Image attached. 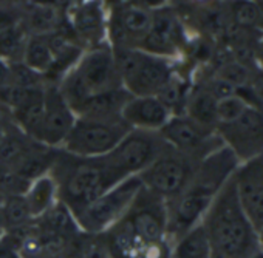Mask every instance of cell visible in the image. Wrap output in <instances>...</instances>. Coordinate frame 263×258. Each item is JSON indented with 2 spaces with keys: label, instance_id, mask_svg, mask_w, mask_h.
<instances>
[{
  "label": "cell",
  "instance_id": "277c9868",
  "mask_svg": "<svg viewBox=\"0 0 263 258\" xmlns=\"http://www.w3.org/2000/svg\"><path fill=\"white\" fill-rule=\"evenodd\" d=\"M167 147L160 133L132 128L113 150L98 160L108 172L125 180L146 170Z\"/></svg>",
  "mask_w": 263,
  "mask_h": 258
},
{
  "label": "cell",
  "instance_id": "74e56055",
  "mask_svg": "<svg viewBox=\"0 0 263 258\" xmlns=\"http://www.w3.org/2000/svg\"><path fill=\"white\" fill-rule=\"evenodd\" d=\"M4 230H5V226H4L2 216H0V238H2V235H4Z\"/></svg>",
  "mask_w": 263,
  "mask_h": 258
},
{
  "label": "cell",
  "instance_id": "484cf974",
  "mask_svg": "<svg viewBox=\"0 0 263 258\" xmlns=\"http://www.w3.org/2000/svg\"><path fill=\"white\" fill-rule=\"evenodd\" d=\"M22 62L41 73L42 76L47 73L53 62V53L50 50L48 41L45 34H30L24 48Z\"/></svg>",
  "mask_w": 263,
  "mask_h": 258
},
{
  "label": "cell",
  "instance_id": "8d00e7d4",
  "mask_svg": "<svg viewBox=\"0 0 263 258\" xmlns=\"http://www.w3.org/2000/svg\"><path fill=\"white\" fill-rule=\"evenodd\" d=\"M258 233V243H260V249H263V227L257 232Z\"/></svg>",
  "mask_w": 263,
  "mask_h": 258
},
{
  "label": "cell",
  "instance_id": "e0dca14e",
  "mask_svg": "<svg viewBox=\"0 0 263 258\" xmlns=\"http://www.w3.org/2000/svg\"><path fill=\"white\" fill-rule=\"evenodd\" d=\"M130 97L132 94L124 88L91 94L74 108V114L82 117H98V119L121 117V111Z\"/></svg>",
  "mask_w": 263,
  "mask_h": 258
},
{
  "label": "cell",
  "instance_id": "836d02e7",
  "mask_svg": "<svg viewBox=\"0 0 263 258\" xmlns=\"http://www.w3.org/2000/svg\"><path fill=\"white\" fill-rule=\"evenodd\" d=\"M0 258H21L19 252L8 246L2 238H0Z\"/></svg>",
  "mask_w": 263,
  "mask_h": 258
},
{
  "label": "cell",
  "instance_id": "9c48e42d",
  "mask_svg": "<svg viewBox=\"0 0 263 258\" xmlns=\"http://www.w3.org/2000/svg\"><path fill=\"white\" fill-rule=\"evenodd\" d=\"M158 133L169 147L198 161L224 146L215 130L197 124L186 114H172Z\"/></svg>",
  "mask_w": 263,
  "mask_h": 258
},
{
  "label": "cell",
  "instance_id": "cb8c5ba5",
  "mask_svg": "<svg viewBox=\"0 0 263 258\" xmlns=\"http://www.w3.org/2000/svg\"><path fill=\"white\" fill-rule=\"evenodd\" d=\"M56 181L53 176H41L34 180L25 193V200L30 209L31 216H42L51 206L56 196Z\"/></svg>",
  "mask_w": 263,
  "mask_h": 258
},
{
  "label": "cell",
  "instance_id": "ac0fdd59",
  "mask_svg": "<svg viewBox=\"0 0 263 258\" xmlns=\"http://www.w3.org/2000/svg\"><path fill=\"white\" fill-rule=\"evenodd\" d=\"M221 4L231 25L263 33V13L255 0H224Z\"/></svg>",
  "mask_w": 263,
  "mask_h": 258
},
{
  "label": "cell",
  "instance_id": "4dcf8cb0",
  "mask_svg": "<svg viewBox=\"0 0 263 258\" xmlns=\"http://www.w3.org/2000/svg\"><path fill=\"white\" fill-rule=\"evenodd\" d=\"M37 90H41V88H37ZM34 91L36 90L24 88V87H19V85L10 82L4 87H0V105H4L5 108L13 111L14 108L21 107Z\"/></svg>",
  "mask_w": 263,
  "mask_h": 258
},
{
  "label": "cell",
  "instance_id": "4fadbf2b",
  "mask_svg": "<svg viewBox=\"0 0 263 258\" xmlns=\"http://www.w3.org/2000/svg\"><path fill=\"white\" fill-rule=\"evenodd\" d=\"M234 181L243 210L258 232L263 227V150L238 164Z\"/></svg>",
  "mask_w": 263,
  "mask_h": 258
},
{
  "label": "cell",
  "instance_id": "7402d4cb",
  "mask_svg": "<svg viewBox=\"0 0 263 258\" xmlns=\"http://www.w3.org/2000/svg\"><path fill=\"white\" fill-rule=\"evenodd\" d=\"M27 138L30 136L25 133H16L13 130L5 132V136L0 141V175L16 172L27 152L33 147L28 144Z\"/></svg>",
  "mask_w": 263,
  "mask_h": 258
},
{
  "label": "cell",
  "instance_id": "d6986e66",
  "mask_svg": "<svg viewBox=\"0 0 263 258\" xmlns=\"http://www.w3.org/2000/svg\"><path fill=\"white\" fill-rule=\"evenodd\" d=\"M217 99L209 94L201 85L197 87L186 101V116L194 119L197 124L215 130L217 128Z\"/></svg>",
  "mask_w": 263,
  "mask_h": 258
},
{
  "label": "cell",
  "instance_id": "5b68a950",
  "mask_svg": "<svg viewBox=\"0 0 263 258\" xmlns=\"http://www.w3.org/2000/svg\"><path fill=\"white\" fill-rule=\"evenodd\" d=\"M132 130L122 117L98 119L76 116L70 133L62 143L64 150L76 158L107 155Z\"/></svg>",
  "mask_w": 263,
  "mask_h": 258
},
{
  "label": "cell",
  "instance_id": "3957f363",
  "mask_svg": "<svg viewBox=\"0 0 263 258\" xmlns=\"http://www.w3.org/2000/svg\"><path fill=\"white\" fill-rule=\"evenodd\" d=\"M122 88L132 96H157L175 74L169 59L137 48L113 50Z\"/></svg>",
  "mask_w": 263,
  "mask_h": 258
},
{
  "label": "cell",
  "instance_id": "2e32d148",
  "mask_svg": "<svg viewBox=\"0 0 263 258\" xmlns=\"http://www.w3.org/2000/svg\"><path fill=\"white\" fill-rule=\"evenodd\" d=\"M64 16L50 0H31L21 13V24L28 34H50L64 27Z\"/></svg>",
  "mask_w": 263,
  "mask_h": 258
},
{
  "label": "cell",
  "instance_id": "5bb4252c",
  "mask_svg": "<svg viewBox=\"0 0 263 258\" xmlns=\"http://www.w3.org/2000/svg\"><path fill=\"white\" fill-rule=\"evenodd\" d=\"M107 21L104 0H79L68 11V28L85 50L104 45Z\"/></svg>",
  "mask_w": 263,
  "mask_h": 258
},
{
  "label": "cell",
  "instance_id": "d590c367",
  "mask_svg": "<svg viewBox=\"0 0 263 258\" xmlns=\"http://www.w3.org/2000/svg\"><path fill=\"white\" fill-rule=\"evenodd\" d=\"M255 65H257V68H260L263 71V34L258 39L257 47H255Z\"/></svg>",
  "mask_w": 263,
  "mask_h": 258
},
{
  "label": "cell",
  "instance_id": "52a82bcc",
  "mask_svg": "<svg viewBox=\"0 0 263 258\" xmlns=\"http://www.w3.org/2000/svg\"><path fill=\"white\" fill-rule=\"evenodd\" d=\"M141 189L143 181L140 175H132L122 180L74 215L78 226H81L88 233L105 230L107 227L113 226L127 209H130Z\"/></svg>",
  "mask_w": 263,
  "mask_h": 258
},
{
  "label": "cell",
  "instance_id": "9a60e30c",
  "mask_svg": "<svg viewBox=\"0 0 263 258\" xmlns=\"http://www.w3.org/2000/svg\"><path fill=\"white\" fill-rule=\"evenodd\" d=\"M172 113L157 96H132L122 111V121L137 130H160L169 121Z\"/></svg>",
  "mask_w": 263,
  "mask_h": 258
},
{
  "label": "cell",
  "instance_id": "ba28073f",
  "mask_svg": "<svg viewBox=\"0 0 263 258\" xmlns=\"http://www.w3.org/2000/svg\"><path fill=\"white\" fill-rule=\"evenodd\" d=\"M200 161L167 147L146 170L140 173V178L147 190L163 200H172L189 186Z\"/></svg>",
  "mask_w": 263,
  "mask_h": 258
},
{
  "label": "cell",
  "instance_id": "8fae6325",
  "mask_svg": "<svg viewBox=\"0 0 263 258\" xmlns=\"http://www.w3.org/2000/svg\"><path fill=\"white\" fill-rule=\"evenodd\" d=\"M215 132L237 160L245 163L263 150V108L248 107L237 119L218 124Z\"/></svg>",
  "mask_w": 263,
  "mask_h": 258
},
{
  "label": "cell",
  "instance_id": "1f68e13d",
  "mask_svg": "<svg viewBox=\"0 0 263 258\" xmlns=\"http://www.w3.org/2000/svg\"><path fill=\"white\" fill-rule=\"evenodd\" d=\"M33 181L21 176L16 172H8L0 175V192L4 196H14V195H25L30 189Z\"/></svg>",
  "mask_w": 263,
  "mask_h": 258
},
{
  "label": "cell",
  "instance_id": "d6a6232c",
  "mask_svg": "<svg viewBox=\"0 0 263 258\" xmlns=\"http://www.w3.org/2000/svg\"><path fill=\"white\" fill-rule=\"evenodd\" d=\"M79 258H110L107 246L99 238H82L78 241V250L74 252Z\"/></svg>",
  "mask_w": 263,
  "mask_h": 258
},
{
  "label": "cell",
  "instance_id": "f35d334b",
  "mask_svg": "<svg viewBox=\"0 0 263 258\" xmlns=\"http://www.w3.org/2000/svg\"><path fill=\"white\" fill-rule=\"evenodd\" d=\"M252 258H263V249H260V250H258Z\"/></svg>",
  "mask_w": 263,
  "mask_h": 258
},
{
  "label": "cell",
  "instance_id": "83f0119b",
  "mask_svg": "<svg viewBox=\"0 0 263 258\" xmlns=\"http://www.w3.org/2000/svg\"><path fill=\"white\" fill-rule=\"evenodd\" d=\"M0 216H2L5 229H13L30 223L33 216L30 213L25 195L5 196L2 204H0Z\"/></svg>",
  "mask_w": 263,
  "mask_h": 258
},
{
  "label": "cell",
  "instance_id": "d4e9b609",
  "mask_svg": "<svg viewBox=\"0 0 263 258\" xmlns=\"http://www.w3.org/2000/svg\"><path fill=\"white\" fill-rule=\"evenodd\" d=\"M41 146H39V149L31 147L27 152V155L17 166L16 173H19L21 176H24L30 181H34L41 176H45L53 169L56 155L51 150H47Z\"/></svg>",
  "mask_w": 263,
  "mask_h": 258
},
{
  "label": "cell",
  "instance_id": "6da1fadb",
  "mask_svg": "<svg viewBox=\"0 0 263 258\" xmlns=\"http://www.w3.org/2000/svg\"><path fill=\"white\" fill-rule=\"evenodd\" d=\"M201 224L209 238L211 258H252L260 250L258 233L238 200L234 175L211 201Z\"/></svg>",
  "mask_w": 263,
  "mask_h": 258
},
{
  "label": "cell",
  "instance_id": "30bf717a",
  "mask_svg": "<svg viewBox=\"0 0 263 258\" xmlns=\"http://www.w3.org/2000/svg\"><path fill=\"white\" fill-rule=\"evenodd\" d=\"M152 25V10L134 2H115L107 21V34L110 36V47L137 48L143 37L149 33Z\"/></svg>",
  "mask_w": 263,
  "mask_h": 258
},
{
  "label": "cell",
  "instance_id": "7c38bea8",
  "mask_svg": "<svg viewBox=\"0 0 263 258\" xmlns=\"http://www.w3.org/2000/svg\"><path fill=\"white\" fill-rule=\"evenodd\" d=\"M76 121V114L61 94L58 85L44 88V116L33 140L47 147L61 146Z\"/></svg>",
  "mask_w": 263,
  "mask_h": 258
},
{
  "label": "cell",
  "instance_id": "7a4b0ae2",
  "mask_svg": "<svg viewBox=\"0 0 263 258\" xmlns=\"http://www.w3.org/2000/svg\"><path fill=\"white\" fill-rule=\"evenodd\" d=\"M58 88L73 111L91 94L122 88L113 48L104 44L85 50L74 68L58 84Z\"/></svg>",
  "mask_w": 263,
  "mask_h": 258
},
{
  "label": "cell",
  "instance_id": "e575fe53",
  "mask_svg": "<svg viewBox=\"0 0 263 258\" xmlns=\"http://www.w3.org/2000/svg\"><path fill=\"white\" fill-rule=\"evenodd\" d=\"M10 84V65L7 61L0 59V87Z\"/></svg>",
  "mask_w": 263,
  "mask_h": 258
},
{
  "label": "cell",
  "instance_id": "ab89813d",
  "mask_svg": "<svg viewBox=\"0 0 263 258\" xmlns=\"http://www.w3.org/2000/svg\"><path fill=\"white\" fill-rule=\"evenodd\" d=\"M7 130H8V128H7ZM7 130H5V128L0 127V141H2V138L5 136V132H7Z\"/></svg>",
  "mask_w": 263,
  "mask_h": 258
},
{
  "label": "cell",
  "instance_id": "f546056e",
  "mask_svg": "<svg viewBox=\"0 0 263 258\" xmlns=\"http://www.w3.org/2000/svg\"><path fill=\"white\" fill-rule=\"evenodd\" d=\"M248 107L249 105L237 93L229 97L220 99L217 102V125L237 119Z\"/></svg>",
  "mask_w": 263,
  "mask_h": 258
},
{
  "label": "cell",
  "instance_id": "8992f818",
  "mask_svg": "<svg viewBox=\"0 0 263 258\" xmlns=\"http://www.w3.org/2000/svg\"><path fill=\"white\" fill-rule=\"evenodd\" d=\"M121 181L122 180L108 172L98 158L76 161L65 167L61 186L64 204L76 215Z\"/></svg>",
  "mask_w": 263,
  "mask_h": 258
},
{
  "label": "cell",
  "instance_id": "ffe728a7",
  "mask_svg": "<svg viewBox=\"0 0 263 258\" xmlns=\"http://www.w3.org/2000/svg\"><path fill=\"white\" fill-rule=\"evenodd\" d=\"M45 88V87H44ZM44 88L36 90L21 107L11 111L13 122L21 128V132L33 138L42 122L44 116Z\"/></svg>",
  "mask_w": 263,
  "mask_h": 258
},
{
  "label": "cell",
  "instance_id": "44dd1931",
  "mask_svg": "<svg viewBox=\"0 0 263 258\" xmlns=\"http://www.w3.org/2000/svg\"><path fill=\"white\" fill-rule=\"evenodd\" d=\"M42 224L39 226L41 230L58 235L64 240L76 238L78 235V221L71 210L64 204H53L42 216Z\"/></svg>",
  "mask_w": 263,
  "mask_h": 258
},
{
  "label": "cell",
  "instance_id": "603a6c76",
  "mask_svg": "<svg viewBox=\"0 0 263 258\" xmlns=\"http://www.w3.org/2000/svg\"><path fill=\"white\" fill-rule=\"evenodd\" d=\"M172 258H211L209 238L201 223L180 236Z\"/></svg>",
  "mask_w": 263,
  "mask_h": 258
},
{
  "label": "cell",
  "instance_id": "f1b7e54d",
  "mask_svg": "<svg viewBox=\"0 0 263 258\" xmlns=\"http://www.w3.org/2000/svg\"><path fill=\"white\" fill-rule=\"evenodd\" d=\"M8 65H10V82L11 84H16L19 87L30 88V90H37V88L45 87L44 76L41 73L34 71L33 68H30L28 65H25L22 61L8 62Z\"/></svg>",
  "mask_w": 263,
  "mask_h": 258
},
{
  "label": "cell",
  "instance_id": "4316f807",
  "mask_svg": "<svg viewBox=\"0 0 263 258\" xmlns=\"http://www.w3.org/2000/svg\"><path fill=\"white\" fill-rule=\"evenodd\" d=\"M28 36L30 34L21 22L0 30V59L7 62L22 61Z\"/></svg>",
  "mask_w": 263,
  "mask_h": 258
},
{
  "label": "cell",
  "instance_id": "60d3db41",
  "mask_svg": "<svg viewBox=\"0 0 263 258\" xmlns=\"http://www.w3.org/2000/svg\"><path fill=\"white\" fill-rule=\"evenodd\" d=\"M5 200V196H4V193L2 192H0V204H2V201Z\"/></svg>",
  "mask_w": 263,
  "mask_h": 258
}]
</instances>
